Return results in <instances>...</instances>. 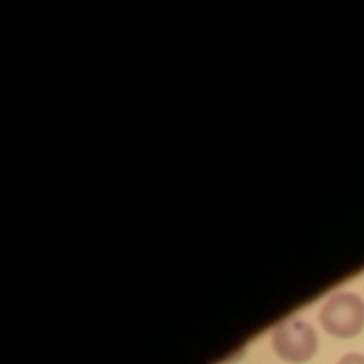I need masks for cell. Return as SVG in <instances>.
Here are the masks:
<instances>
[{"mask_svg": "<svg viewBox=\"0 0 364 364\" xmlns=\"http://www.w3.org/2000/svg\"><path fill=\"white\" fill-rule=\"evenodd\" d=\"M320 323L336 338H354L364 329V301L354 291H336L320 308Z\"/></svg>", "mask_w": 364, "mask_h": 364, "instance_id": "6da1fadb", "label": "cell"}, {"mask_svg": "<svg viewBox=\"0 0 364 364\" xmlns=\"http://www.w3.org/2000/svg\"><path fill=\"white\" fill-rule=\"evenodd\" d=\"M274 352L287 363H306L316 354L318 340L308 322L301 318H287L272 331Z\"/></svg>", "mask_w": 364, "mask_h": 364, "instance_id": "7a4b0ae2", "label": "cell"}, {"mask_svg": "<svg viewBox=\"0 0 364 364\" xmlns=\"http://www.w3.org/2000/svg\"><path fill=\"white\" fill-rule=\"evenodd\" d=\"M338 364H364V354H359V352H348V354L341 355Z\"/></svg>", "mask_w": 364, "mask_h": 364, "instance_id": "3957f363", "label": "cell"}]
</instances>
